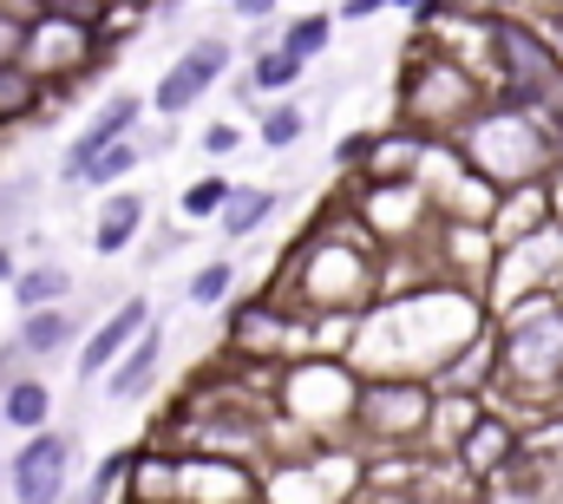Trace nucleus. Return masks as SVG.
Instances as JSON below:
<instances>
[{
  "label": "nucleus",
  "mask_w": 563,
  "mask_h": 504,
  "mask_svg": "<svg viewBox=\"0 0 563 504\" xmlns=\"http://www.w3.org/2000/svg\"><path fill=\"white\" fill-rule=\"evenodd\" d=\"M33 7L53 13V20H66V26H92L106 13V0H33Z\"/></svg>",
  "instance_id": "6ab92c4d"
},
{
  "label": "nucleus",
  "mask_w": 563,
  "mask_h": 504,
  "mask_svg": "<svg viewBox=\"0 0 563 504\" xmlns=\"http://www.w3.org/2000/svg\"><path fill=\"white\" fill-rule=\"evenodd\" d=\"M492 46H498L505 73H511L518 86H551V79H558V59H551L544 33H531V26H518V20H492Z\"/></svg>",
  "instance_id": "7ed1b4c3"
},
{
  "label": "nucleus",
  "mask_w": 563,
  "mask_h": 504,
  "mask_svg": "<svg viewBox=\"0 0 563 504\" xmlns=\"http://www.w3.org/2000/svg\"><path fill=\"white\" fill-rule=\"evenodd\" d=\"M269 7H276V0H236V13H243V20H263Z\"/></svg>",
  "instance_id": "b1692460"
},
{
  "label": "nucleus",
  "mask_w": 563,
  "mask_h": 504,
  "mask_svg": "<svg viewBox=\"0 0 563 504\" xmlns=\"http://www.w3.org/2000/svg\"><path fill=\"white\" fill-rule=\"evenodd\" d=\"M230 66V40H197L190 53H177V66L157 79V92H151V106L164 112V119H177V112H190L210 86H217V73Z\"/></svg>",
  "instance_id": "f03ea898"
},
{
  "label": "nucleus",
  "mask_w": 563,
  "mask_h": 504,
  "mask_svg": "<svg viewBox=\"0 0 563 504\" xmlns=\"http://www.w3.org/2000/svg\"><path fill=\"white\" fill-rule=\"evenodd\" d=\"M223 197H230V177H203V184L184 190V217H217Z\"/></svg>",
  "instance_id": "a211bd4d"
},
{
  "label": "nucleus",
  "mask_w": 563,
  "mask_h": 504,
  "mask_svg": "<svg viewBox=\"0 0 563 504\" xmlns=\"http://www.w3.org/2000/svg\"><path fill=\"white\" fill-rule=\"evenodd\" d=\"M367 406H374V419H394V426H413V419L426 413V399H420V393H394V399H387L380 386L367 393Z\"/></svg>",
  "instance_id": "f3484780"
},
{
  "label": "nucleus",
  "mask_w": 563,
  "mask_h": 504,
  "mask_svg": "<svg viewBox=\"0 0 563 504\" xmlns=\"http://www.w3.org/2000/svg\"><path fill=\"white\" fill-rule=\"evenodd\" d=\"M144 328H151V302H144V295H132L125 308H112V315L99 321V335H92V341H86V354H79V374H86V380L106 374V368H112V361H119V354H125V348L144 335Z\"/></svg>",
  "instance_id": "39448f33"
},
{
  "label": "nucleus",
  "mask_w": 563,
  "mask_h": 504,
  "mask_svg": "<svg viewBox=\"0 0 563 504\" xmlns=\"http://www.w3.org/2000/svg\"><path fill=\"white\" fill-rule=\"evenodd\" d=\"M139 112H144V106L132 99V92H119V99H106V112H99L92 125H86L79 138H73V151H66V164H59V171H66V177L79 184V177H86V164H92L99 151H112L119 138H132V125H139Z\"/></svg>",
  "instance_id": "20e7f679"
},
{
  "label": "nucleus",
  "mask_w": 563,
  "mask_h": 504,
  "mask_svg": "<svg viewBox=\"0 0 563 504\" xmlns=\"http://www.w3.org/2000/svg\"><path fill=\"white\" fill-rule=\"evenodd\" d=\"M328 40H334V20H328V13H301V20H295V26L282 33V53H295V59L308 66V59H314V53H321Z\"/></svg>",
  "instance_id": "f8f14e48"
},
{
  "label": "nucleus",
  "mask_w": 563,
  "mask_h": 504,
  "mask_svg": "<svg viewBox=\"0 0 563 504\" xmlns=\"http://www.w3.org/2000/svg\"><path fill=\"white\" fill-rule=\"evenodd\" d=\"M387 0H341V20H367V13H380Z\"/></svg>",
  "instance_id": "5701e85b"
},
{
  "label": "nucleus",
  "mask_w": 563,
  "mask_h": 504,
  "mask_svg": "<svg viewBox=\"0 0 563 504\" xmlns=\"http://www.w3.org/2000/svg\"><path fill=\"white\" fill-rule=\"evenodd\" d=\"M33 66L26 59H13V66H0V119H13V112H26L33 106Z\"/></svg>",
  "instance_id": "2eb2a0df"
},
{
  "label": "nucleus",
  "mask_w": 563,
  "mask_h": 504,
  "mask_svg": "<svg viewBox=\"0 0 563 504\" xmlns=\"http://www.w3.org/2000/svg\"><path fill=\"white\" fill-rule=\"evenodd\" d=\"M132 164H139V144H132V138H119L112 151H99V157L86 164V177H79V184H119V177H132Z\"/></svg>",
  "instance_id": "ddd939ff"
},
{
  "label": "nucleus",
  "mask_w": 563,
  "mask_h": 504,
  "mask_svg": "<svg viewBox=\"0 0 563 504\" xmlns=\"http://www.w3.org/2000/svg\"><path fill=\"white\" fill-rule=\"evenodd\" d=\"M66 472H73V446H66L59 432L40 426V432L13 452V465H7V479H13V504H59Z\"/></svg>",
  "instance_id": "f257e3e1"
},
{
  "label": "nucleus",
  "mask_w": 563,
  "mask_h": 504,
  "mask_svg": "<svg viewBox=\"0 0 563 504\" xmlns=\"http://www.w3.org/2000/svg\"><path fill=\"white\" fill-rule=\"evenodd\" d=\"M0 413H7V426L40 432V426H46V413H53V393H46L40 380H13V386L0 393Z\"/></svg>",
  "instance_id": "9d476101"
},
{
  "label": "nucleus",
  "mask_w": 563,
  "mask_h": 504,
  "mask_svg": "<svg viewBox=\"0 0 563 504\" xmlns=\"http://www.w3.org/2000/svg\"><path fill=\"white\" fill-rule=\"evenodd\" d=\"M230 288H236V269H230V262H203V269L190 275V302H197V308L230 302Z\"/></svg>",
  "instance_id": "4468645a"
},
{
  "label": "nucleus",
  "mask_w": 563,
  "mask_h": 504,
  "mask_svg": "<svg viewBox=\"0 0 563 504\" xmlns=\"http://www.w3.org/2000/svg\"><path fill=\"white\" fill-rule=\"evenodd\" d=\"M139 223H144V197H139V190L112 197V204L99 210V237H92V250H99V255H119L132 237H139Z\"/></svg>",
  "instance_id": "0eeeda50"
},
{
  "label": "nucleus",
  "mask_w": 563,
  "mask_h": 504,
  "mask_svg": "<svg viewBox=\"0 0 563 504\" xmlns=\"http://www.w3.org/2000/svg\"><path fill=\"white\" fill-rule=\"evenodd\" d=\"M66 335H73V315H59V308H33V315H20V348H26V354H59Z\"/></svg>",
  "instance_id": "9b49d317"
},
{
  "label": "nucleus",
  "mask_w": 563,
  "mask_h": 504,
  "mask_svg": "<svg viewBox=\"0 0 563 504\" xmlns=\"http://www.w3.org/2000/svg\"><path fill=\"white\" fill-rule=\"evenodd\" d=\"M66 295H73V275H66V269H53V262H46V269H20V275H13V302H20V315H33V308H59Z\"/></svg>",
  "instance_id": "6e6552de"
},
{
  "label": "nucleus",
  "mask_w": 563,
  "mask_h": 504,
  "mask_svg": "<svg viewBox=\"0 0 563 504\" xmlns=\"http://www.w3.org/2000/svg\"><path fill=\"white\" fill-rule=\"evenodd\" d=\"M250 79H256V92H288V86L301 79V59H295V53H282V46H269V53L256 59V73H250Z\"/></svg>",
  "instance_id": "dca6fc26"
},
{
  "label": "nucleus",
  "mask_w": 563,
  "mask_h": 504,
  "mask_svg": "<svg viewBox=\"0 0 563 504\" xmlns=\"http://www.w3.org/2000/svg\"><path fill=\"white\" fill-rule=\"evenodd\" d=\"M269 210H276L269 190H236V184H230V197H223V210H217V230H223V237H250V230L269 223Z\"/></svg>",
  "instance_id": "1a4fd4ad"
},
{
  "label": "nucleus",
  "mask_w": 563,
  "mask_h": 504,
  "mask_svg": "<svg viewBox=\"0 0 563 504\" xmlns=\"http://www.w3.org/2000/svg\"><path fill=\"white\" fill-rule=\"evenodd\" d=\"M157 354H164V341H157V328H144L139 341H132V354L125 361H112V399H132V393H144L151 386V374H157Z\"/></svg>",
  "instance_id": "423d86ee"
},
{
  "label": "nucleus",
  "mask_w": 563,
  "mask_h": 504,
  "mask_svg": "<svg viewBox=\"0 0 563 504\" xmlns=\"http://www.w3.org/2000/svg\"><path fill=\"white\" fill-rule=\"evenodd\" d=\"M119 479H125V452H112V459L99 465V479H92V504L112 498V485H119Z\"/></svg>",
  "instance_id": "412c9836"
},
{
  "label": "nucleus",
  "mask_w": 563,
  "mask_h": 504,
  "mask_svg": "<svg viewBox=\"0 0 563 504\" xmlns=\"http://www.w3.org/2000/svg\"><path fill=\"white\" fill-rule=\"evenodd\" d=\"M203 151H217V157H223V151H236V125H210V131H203Z\"/></svg>",
  "instance_id": "4be33fe9"
},
{
  "label": "nucleus",
  "mask_w": 563,
  "mask_h": 504,
  "mask_svg": "<svg viewBox=\"0 0 563 504\" xmlns=\"http://www.w3.org/2000/svg\"><path fill=\"white\" fill-rule=\"evenodd\" d=\"M301 125H308V119H301L295 106H276V112L263 119V144H269V151H282V144H295V138H301Z\"/></svg>",
  "instance_id": "aec40b11"
}]
</instances>
